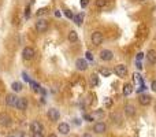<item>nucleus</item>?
<instances>
[{
    "mask_svg": "<svg viewBox=\"0 0 156 137\" xmlns=\"http://www.w3.org/2000/svg\"><path fill=\"white\" fill-rule=\"evenodd\" d=\"M36 56V51L33 47H25L22 51V58L25 59V61H32V59Z\"/></svg>",
    "mask_w": 156,
    "mask_h": 137,
    "instance_id": "obj_1",
    "label": "nucleus"
},
{
    "mask_svg": "<svg viewBox=\"0 0 156 137\" xmlns=\"http://www.w3.org/2000/svg\"><path fill=\"white\" fill-rule=\"evenodd\" d=\"M48 21L47 19H38L37 22H36V30H37L38 33H44L48 30Z\"/></svg>",
    "mask_w": 156,
    "mask_h": 137,
    "instance_id": "obj_2",
    "label": "nucleus"
},
{
    "mask_svg": "<svg viewBox=\"0 0 156 137\" xmlns=\"http://www.w3.org/2000/svg\"><path fill=\"white\" fill-rule=\"evenodd\" d=\"M91 40H92L93 45H100L101 43H103V40H104V36H103L101 32H93L92 36H91Z\"/></svg>",
    "mask_w": 156,
    "mask_h": 137,
    "instance_id": "obj_3",
    "label": "nucleus"
},
{
    "mask_svg": "<svg viewBox=\"0 0 156 137\" xmlns=\"http://www.w3.org/2000/svg\"><path fill=\"white\" fill-rule=\"evenodd\" d=\"M112 58H114V52L111 50H103L100 52V59H101V61H104V62L112 61Z\"/></svg>",
    "mask_w": 156,
    "mask_h": 137,
    "instance_id": "obj_4",
    "label": "nucleus"
},
{
    "mask_svg": "<svg viewBox=\"0 0 156 137\" xmlns=\"http://www.w3.org/2000/svg\"><path fill=\"white\" fill-rule=\"evenodd\" d=\"M75 67H77V70H80V71H85V70L89 67L88 61H86V59H83V58L77 59V62H75Z\"/></svg>",
    "mask_w": 156,
    "mask_h": 137,
    "instance_id": "obj_5",
    "label": "nucleus"
},
{
    "mask_svg": "<svg viewBox=\"0 0 156 137\" xmlns=\"http://www.w3.org/2000/svg\"><path fill=\"white\" fill-rule=\"evenodd\" d=\"M105 130H107V125L104 122H96L94 123V126H93V132L94 133H97V134H101V133H105Z\"/></svg>",
    "mask_w": 156,
    "mask_h": 137,
    "instance_id": "obj_6",
    "label": "nucleus"
},
{
    "mask_svg": "<svg viewBox=\"0 0 156 137\" xmlns=\"http://www.w3.org/2000/svg\"><path fill=\"white\" fill-rule=\"evenodd\" d=\"M18 99H19V97H18L16 95L10 93V95H7V96H5V104H7L8 107H15Z\"/></svg>",
    "mask_w": 156,
    "mask_h": 137,
    "instance_id": "obj_7",
    "label": "nucleus"
},
{
    "mask_svg": "<svg viewBox=\"0 0 156 137\" xmlns=\"http://www.w3.org/2000/svg\"><path fill=\"white\" fill-rule=\"evenodd\" d=\"M11 125V117L8 114H5V112H3V114H0V126L3 128H7Z\"/></svg>",
    "mask_w": 156,
    "mask_h": 137,
    "instance_id": "obj_8",
    "label": "nucleus"
},
{
    "mask_svg": "<svg viewBox=\"0 0 156 137\" xmlns=\"http://www.w3.org/2000/svg\"><path fill=\"white\" fill-rule=\"evenodd\" d=\"M114 71H115V74L118 77H126L127 75V67H126L125 64H118V66H115Z\"/></svg>",
    "mask_w": 156,
    "mask_h": 137,
    "instance_id": "obj_9",
    "label": "nucleus"
},
{
    "mask_svg": "<svg viewBox=\"0 0 156 137\" xmlns=\"http://www.w3.org/2000/svg\"><path fill=\"white\" fill-rule=\"evenodd\" d=\"M48 118H49L52 122H56V121H59V118H60V112H59L58 108H51L48 111Z\"/></svg>",
    "mask_w": 156,
    "mask_h": 137,
    "instance_id": "obj_10",
    "label": "nucleus"
},
{
    "mask_svg": "<svg viewBox=\"0 0 156 137\" xmlns=\"http://www.w3.org/2000/svg\"><path fill=\"white\" fill-rule=\"evenodd\" d=\"M138 103L141 106H149L152 103V97L149 95H140L138 96Z\"/></svg>",
    "mask_w": 156,
    "mask_h": 137,
    "instance_id": "obj_11",
    "label": "nucleus"
},
{
    "mask_svg": "<svg viewBox=\"0 0 156 137\" xmlns=\"http://www.w3.org/2000/svg\"><path fill=\"white\" fill-rule=\"evenodd\" d=\"M27 106H29V103H27V100L25 99V97H19L18 99V102H16V108L18 110H21V111H25L26 108H27Z\"/></svg>",
    "mask_w": 156,
    "mask_h": 137,
    "instance_id": "obj_12",
    "label": "nucleus"
},
{
    "mask_svg": "<svg viewBox=\"0 0 156 137\" xmlns=\"http://www.w3.org/2000/svg\"><path fill=\"white\" fill-rule=\"evenodd\" d=\"M58 132L63 134V136H67L70 133V126H69V123H66V122H62L60 125L58 126Z\"/></svg>",
    "mask_w": 156,
    "mask_h": 137,
    "instance_id": "obj_13",
    "label": "nucleus"
},
{
    "mask_svg": "<svg viewBox=\"0 0 156 137\" xmlns=\"http://www.w3.org/2000/svg\"><path fill=\"white\" fill-rule=\"evenodd\" d=\"M123 110H125L126 117H129V118H131V117L136 115V107H134L133 104H126Z\"/></svg>",
    "mask_w": 156,
    "mask_h": 137,
    "instance_id": "obj_14",
    "label": "nucleus"
},
{
    "mask_svg": "<svg viewBox=\"0 0 156 137\" xmlns=\"http://www.w3.org/2000/svg\"><path fill=\"white\" fill-rule=\"evenodd\" d=\"M30 130L33 133H38V132H43V125H41L38 121H33L30 123Z\"/></svg>",
    "mask_w": 156,
    "mask_h": 137,
    "instance_id": "obj_15",
    "label": "nucleus"
},
{
    "mask_svg": "<svg viewBox=\"0 0 156 137\" xmlns=\"http://www.w3.org/2000/svg\"><path fill=\"white\" fill-rule=\"evenodd\" d=\"M147 59L151 64H156V51L155 50H149L147 53Z\"/></svg>",
    "mask_w": 156,
    "mask_h": 137,
    "instance_id": "obj_16",
    "label": "nucleus"
},
{
    "mask_svg": "<svg viewBox=\"0 0 156 137\" xmlns=\"http://www.w3.org/2000/svg\"><path fill=\"white\" fill-rule=\"evenodd\" d=\"M111 119H112L114 123H116V125L122 123V117H121L119 112H112V114H111Z\"/></svg>",
    "mask_w": 156,
    "mask_h": 137,
    "instance_id": "obj_17",
    "label": "nucleus"
},
{
    "mask_svg": "<svg viewBox=\"0 0 156 137\" xmlns=\"http://www.w3.org/2000/svg\"><path fill=\"white\" fill-rule=\"evenodd\" d=\"M67 39H69L70 43H77V41H78V33H77L75 30H70Z\"/></svg>",
    "mask_w": 156,
    "mask_h": 137,
    "instance_id": "obj_18",
    "label": "nucleus"
},
{
    "mask_svg": "<svg viewBox=\"0 0 156 137\" xmlns=\"http://www.w3.org/2000/svg\"><path fill=\"white\" fill-rule=\"evenodd\" d=\"M137 33H138L140 36H145L148 33V28H147L145 23H140L138 28H137Z\"/></svg>",
    "mask_w": 156,
    "mask_h": 137,
    "instance_id": "obj_19",
    "label": "nucleus"
},
{
    "mask_svg": "<svg viewBox=\"0 0 156 137\" xmlns=\"http://www.w3.org/2000/svg\"><path fill=\"white\" fill-rule=\"evenodd\" d=\"M74 22H75V25H82V22H83V13H80V14H75L74 15Z\"/></svg>",
    "mask_w": 156,
    "mask_h": 137,
    "instance_id": "obj_20",
    "label": "nucleus"
},
{
    "mask_svg": "<svg viewBox=\"0 0 156 137\" xmlns=\"http://www.w3.org/2000/svg\"><path fill=\"white\" fill-rule=\"evenodd\" d=\"M131 92H133V85L131 84H125L123 85V95L125 96H129Z\"/></svg>",
    "mask_w": 156,
    "mask_h": 137,
    "instance_id": "obj_21",
    "label": "nucleus"
},
{
    "mask_svg": "<svg viewBox=\"0 0 156 137\" xmlns=\"http://www.w3.org/2000/svg\"><path fill=\"white\" fill-rule=\"evenodd\" d=\"M11 89H13L14 92H21L22 89H23V86H22V84L21 82H13V84H11Z\"/></svg>",
    "mask_w": 156,
    "mask_h": 137,
    "instance_id": "obj_22",
    "label": "nucleus"
},
{
    "mask_svg": "<svg viewBox=\"0 0 156 137\" xmlns=\"http://www.w3.org/2000/svg\"><path fill=\"white\" fill-rule=\"evenodd\" d=\"M91 85L92 86H97L99 85V75L97 74H92L91 75Z\"/></svg>",
    "mask_w": 156,
    "mask_h": 137,
    "instance_id": "obj_23",
    "label": "nucleus"
},
{
    "mask_svg": "<svg viewBox=\"0 0 156 137\" xmlns=\"http://www.w3.org/2000/svg\"><path fill=\"white\" fill-rule=\"evenodd\" d=\"M29 84H30V86H32V89H33L34 92H40V91H41V86H40L36 81H32V80H30V81H29Z\"/></svg>",
    "mask_w": 156,
    "mask_h": 137,
    "instance_id": "obj_24",
    "label": "nucleus"
},
{
    "mask_svg": "<svg viewBox=\"0 0 156 137\" xmlns=\"http://www.w3.org/2000/svg\"><path fill=\"white\" fill-rule=\"evenodd\" d=\"M100 74L103 75V77H110V75L112 74V71H111L110 69H105V67H103V69H100Z\"/></svg>",
    "mask_w": 156,
    "mask_h": 137,
    "instance_id": "obj_25",
    "label": "nucleus"
},
{
    "mask_svg": "<svg viewBox=\"0 0 156 137\" xmlns=\"http://www.w3.org/2000/svg\"><path fill=\"white\" fill-rule=\"evenodd\" d=\"M105 3H107V0H96V2H94L96 7H99V8H103L105 6Z\"/></svg>",
    "mask_w": 156,
    "mask_h": 137,
    "instance_id": "obj_26",
    "label": "nucleus"
},
{
    "mask_svg": "<svg viewBox=\"0 0 156 137\" xmlns=\"http://www.w3.org/2000/svg\"><path fill=\"white\" fill-rule=\"evenodd\" d=\"M104 117V111L103 110H96L94 111V118H103Z\"/></svg>",
    "mask_w": 156,
    "mask_h": 137,
    "instance_id": "obj_27",
    "label": "nucleus"
},
{
    "mask_svg": "<svg viewBox=\"0 0 156 137\" xmlns=\"http://www.w3.org/2000/svg\"><path fill=\"white\" fill-rule=\"evenodd\" d=\"M64 15H66V17H67V18H69V19H73V18H74V14H73V13H71V11H70V10H64Z\"/></svg>",
    "mask_w": 156,
    "mask_h": 137,
    "instance_id": "obj_28",
    "label": "nucleus"
},
{
    "mask_svg": "<svg viewBox=\"0 0 156 137\" xmlns=\"http://www.w3.org/2000/svg\"><path fill=\"white\" fill-rule=\"evenodd\" d=\"M85 59L86 61H93V55H92V52L91 51H86V53H85Z\"/></svg>",
    "mask_w": 156,
    "mask_h": 137,
    "instance_id": "obj_29",
    "label": "nucleus"
},
{
    "mask_svg": "<svg viewBox=\"0 0 156 137\" xmlns=\"http://www.w3.org/2000/svg\"><path fill=\"white\" fill-rule=\"evenodd\" d=\"M104 104H105V107H111V106H112L111 97H105V99H104Z\"/></svg>",
    "mask_w": 156,
    "mask_h": 137,
    "instance_id": "obj_30",
    "label": "nucleus"
},
{
    "mask_svg": "<svg viewBox=\"0 0 156 137\" xmlns=\"http://www.w3.org/2000/svg\"><path fill=\"white\" fill-rule=\"evenodd\" d=\"M45 13H47V8H38V11H37V17L44 15Z\"/></svg>",
    "mask_w": 156,
    "mask_h": 137,
    "instance_id": "obj_31",
    "label": "nucleus"
},
{
    "mask_svg": "<svg viewBox=\"0 0 156 137\" xmlns=\"http://www.w3.org/2000/svg\"><path fill=\"white\" fill-rule=\"evenodd\" d=\"M83 119L88 121V122H92L93 121V117L92 115H88V114H83Z\"/></svg>",
    "mask_w": 156,
    "mask_h": 137,
    "instance_id": "obj_32",
    "label": "nucleus"
},
{
    "mask_svg": "<svg viewBox=\"0 0 156 137\" xmlns=\"http://www.w3.org/2000/svg\"><path fill=\"white\" fill-rule=\"evenodd\" d=\"M29 17H30V7L27 6L26 10H25V18H29Z\"/></svg>",
    "mask_w": 156,
    "mask_h": 137,
    "instance_id": "obj_33",
    "label": "nucleus"
},
{
    "mask_svg": "<svg viewBox=\"0 0 156 137\" xmlns=\"http://www.w3.org/2000/svg\"><path fill=\"white\" fill-rule=\"evenodd\" d=\"M22 77H23V80H25L26 82H29V81H30V78H29V75L25 73V71H23V73H22Z\"/></svg>",
    "mask_w": 156,
    "mask_h": 137,
    "instance_id": "obj_34",
    "label": "nucleus"
},
{
    "mask_svg": "<svg viewBox=\"0 0 156 137\" xmlns=\"http://www.w3.org/2000/svg\"><path fill=\"white\" fill-rule=\"evenodd\" d=\"M136 67L138 69V70H141V69H142V64H141V62H140V61H136Z\"/></svg>",
    "mask_w": 156,
    "mask_h": 137,
    "instance_id": "obj_35",
    "label": "nucleus"
},
{
    "mask_svg": "<svg viewBox=\"0 0 156 137\" xmlns=\"http://www.w3.org/2000/svg\"><path fill=\"white\" fill-rule=\"evenodd\" d=\"M151 88H152V91L156 93V80L155 81H152V84H151Z\"/></svg>",
    "mask_w": 156,
    "mask_h": 137,
    "instance_id": "obj_36",
    "label": "nucleus"
},
{
    "mask_svg": "<svg viewBox=\"0 0 156 137\" xmlns=\"http://www.w3.org/2000/svg\"><path fill=\"white\" fill-rule=\"evenodd\" d=\"M89 3V0H81V7H86Z\"/></svg>",
    "mask_w": 156,
    "mask_h": 137,
    "instance_id": "obj_37",
    "label": "nucleus"
},
{
    "mask_svg": "<svg viewBox=\"0 0 156 137\" xmlns=\"http://www.w3.org/2000/svg\"><path fill=\"white\" fill-rule=\"evenodd\" d=\"M142 58H144V53H142V52H138V53H137V61H141Z\"/></svg>",
    "mask_w": 156,
    "mask_h": 137,
    "instance_id": "obj_38",
    "label": "nucleus"
},
{
    "mask_svg": "<svg viewBox=\"0 0 156 137\" xmlns=\"http://www.w3.org/2000/svg\"><path fill=\"white\" fill-rule=\"evenodd\" d=\"M33 137H44L43 132H38V133H33Z\"/></svg>",
    "mask_w": 156,
    "mask_h": 137,
    "instance_id": "obj_39",
    "label": "nucleus"
},
{
    "mask_svg": "<svg viewBox=\"0 0 156 137\" xmlns=\"http://www.w3.org/2000/svg\"><path fill=\"white\" fill-rule=\"evenodd\" d=\"M55 17H56V18H60V17H62L60 11H58V10H56V11H55Z\"/></svg>",
    "mask_w": 156,
    "mask_h": 137,
    "instance_id": "obj_40",
    "label": "nucleus"
},
{
    "mask_svg": "<svg viewBox=\"0 0 156 137\" xmlns=\"http://www.w3.org/2000/svg\"><path fill=\"white\" fill-rule=\"evenodd\" d=\"M82 137H92V134H89V133H85V134H83Z\"/></svg>",
    "mask_w": 156,
    "mask_h": 137,
    "instance_id": "obj_41",
    "label": "nucleus"
},
{
    "mask_svg": "<svg viewBox=\"0 0 156 137\" xmlns=\"http://www.w3.org/2000/svg\"><path fill=\"white\" fill-rule=\"evenodd\" d=\"M48 137H58V136H56V134H49Z\"/></svg>",
    "mask_w": 156,
    "mask_h": 137,
    "instance_id": "obj_42",
    "label": "nucleus"
},
{
    "mask_svg": "<svg viewBox=\"0 0 156 137\" xmlns=\"http://www.w3.org/2000/svg\"><path fill=\"white\" fill-rule=\"evenodd\" d=\"M7 137H15V136H7Z\"/></svg>",
    "mask_w": 156,
    "mask_h": 137,
    "instance_id": "obj_43",
    "label": "nucleus"
},
{
    "mask_svg": "<svg viewBox=\"0 0 156 137\" xmlns=\"http://www.w3.org/2000/svg\"><path fill=\"white\" fill-rule=\"evenodd\" d=\"M140 2H145V0H140Z\"/></svg>",
    "mask_w": 156,
    "mask_h": 137,
    "instance_id": "obj_44",
    "label": "nucleus"
}]
</instances>
